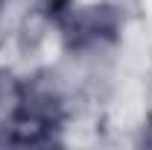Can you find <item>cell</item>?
I'll return each mask as SVG.
<instances>
[{
  "instance_id": "cell-2",
  "label": "cell",
  "mask_w": 152,
  "mask_h": 150,
  "mask_svg": "<svg viewBox=\"0 0 152 150\" xmlns=\"http://www.w3.org/2000/svg\"><path fill=\"white\" fill-rule=\"evenodd\" d=\"M143 144H152V121H149V127L143 130Z\"/></svg>"
},
{
  "instance_id": "cell-1",
  "label": "cell",
  "mask_w": 152,
  "mask_h": 150,
  "mask_svg": "<svg viewBox=\"0 0 152 150\" xmlns=\"http://www.w3.org/2000/svg\"><path fill=\"white\" fill-rule=\"evenodd\" d=\"M20 88H23V82H18L9 71H0V124H6L18 115Z\"/></svg>"
}]
</instances>
